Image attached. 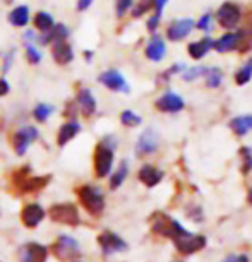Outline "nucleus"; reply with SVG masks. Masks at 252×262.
<instances>
[{
    "label": "nucleus",
    "instance_id": "20",
    "mask_svg": "<svg viewBox=\"0 0 252 262\" xmlns=\"http://www.w3.org/2000/svg\"><path fill=\"white\" fill-rule=\"evenodd\" d=\"M213 39L209 36L202 38V39H197V41H192L187 45V52H189L191 58H194V60H201L202 57H206L209 50H213Z\"/></svg>",
    "mask_w": 252,
    "mask_h": 262
},
{
    "label": "nucleus",
    "instance_id": "9",
    "mask_svg": "<svg viewBox=\"0 0 252 262\" xmlns=\"http://www.w3.org/2000/svg\"><path fill=\"white\" fill-rule=\"evenodd\" d=\"M194 28H196L194 19H191V17L175 19V21H172L170 24H168L166 38L170 39V41H182L184 38L189 36Z\"/></svg>",
    "mask_w": 252,
    "mask_h": 262
},
{
    "label": "nucleus",
    "instance_id": "34",
    "mask_svg": "<svg viewBox=\"0 0 252 262\" xmlns=\"http://www.w3.org/2000/svg\"><path fill=\"white\" fill-rule=\"evenodd\" d=\"M151 9H155V2L153 0H141L137 6H132V17H142L146 12H150Z\"/></svg>",
    "mask_w": 252,
    "mask_h": 262
},
{
    "label": "nucleus",
    "instance_id": "15",
    "mask_svg": "<svg viewBox=\"0 0 252 262\" xmlns=\"http://www.w3.org/2000/svg\"><path fill=\"white\" fill-rule=\"evenodd\" d=\"M98 242H100L101 250L105 252L107 255L127 250V244H125V242H123L118 235L112 233V231H105V233H101L100 236H98Z\"/></svg>",
    "mask_w": 252,
    "mask_h": 262
},
{
    "label": "nucleus",
    "instance_id": "30",
    "mask_svg": "<svg viewBox=\"0 0 252 262\" xmlns=\"http://www.w3.org/2000/svg\"><path fill=\"white\" fill-rule=\"evenodd\" d=\"M252 79V58H249L244 66H242L239 71L235 74V82L239 84V86H244Z\"/></svg>",
    "mask_w": 252,
    "mask_h": 262
},
{
    "label": "nucleus",
    "instance_id": "18",
    "mask_svg": "<svg viewBox=\"0 0 252 262\" xmlns=\"http://www.w3.org/2000/svg\"><path fill=\"white\" fill-rule=\"evenodd\" d=\"M52 58L58 66H67L74 60V48L67 41L52 43Z\"/></svg>",
    "mask_w": 252,
    "mask_h": 262
},
{
    "label": "nucleus",
    "instance_id": "5",
    "mask_svg": "<svg viewBox=\"0 0 252 262\" xmlns=\"http://www.w3.org/2000/svg\"><path fill=\"white\" fill-rule=\"evenodd\" d=\"M39 137V132L36 127L33 125H24V127H19L16 130V134L12 137V144H14V149L19 156H23L24 152L28 151V147L33 144Z\"/></svg>",
    "mask_w": 252,
    "mask_h": 262
},
{
    "label": "nucleus",
    "instance_id": "25",
    "mask_svg": "<svg viewBox=\"0 0 252 262\" xmlns=\"http://www.w3.org/2000/svg\"><path fill=\"white\" fill-rule=\"evenodd\" d=\"M204 81H206V88L209 90H216V88L221 86L223 82V71L220 67H206L204 72Z\"/></svg>",
    "mask_w": 252,
    "mask_h": 262
},
{
    "label": "nucleus",
    "instance_id": "3",
    "mask_svg": "<svg viewBox=\"0 0 252 262\" xmlns=\"http://www.w3.org/2000/svg\"><path fill=\"white\" fill-rule=\"evenodd\" d=\"M153 230L156 231L158 235L166 236V238H177L180 233H184L185 228L182 226L177 220H172L166 214H161V212H156L153 216Z\"/></svg>",
    "mask_w": 252,
    "mask_h": 262
},
{
    "label": "nucleus",
    "instance_id": "4",
    "mask_svg": "<svg viewBox=\"0 0 252 262\" xmlns=\"http://www.w3.org/2000/svg\"><path fill=\"white\" fill-rule=\"evenodd\" d=\"M98 82L103 84L107 90H110L113 93H129V82L125 81V77L122 76L120 71L117 69H108V71H103L100 76H98Z\"/></svg>",
    "mask_w": 252,
    "mask_h": 262
},
{
    "label": "nucleus",
    "instance_id": "2",
    "mask_svg": "<svg viewBox=\"0 0 252 262\" xmlns=\"http://www.w3.org/2000/svg\"><path fill=\"white\" fill-rule=\"evenodd\" d=\"M113 149L112 146H108L107 142H100L95 149V173L98 179H105L110 175L112 166H113Z\"/></svg>",
    "mask_w": 252,
    "mask_h": 262
},
{
    "label": "nucleus",
    "instance_id": "6",
    "mask_svg": "<svg viewBox=\"0 0 252 262\" xmlns=\"http://www.w3.org/2000/svg\"><path fill=\"white\" fill-rule=\"evenodd\" d=\"M174 244L179 252H182V254H185V255H191L197 250L204 249L206 238L201 235H192L191 231L185 230L184 233H180L177 238H174Z\"/></svg>",
    "mask_w": 252,
    "mask_h": 262
},
{
    "label": "nucleus",
    "instance_id": "42",
    "mask_svg": "<svg viewBox=\"0 0 252 262\" xmlns=\"http://www.w3.org/2000/svg\"><path fill=\"white\" fill-rule=\"evenodd\" d=\"M95 2V0H77V11H86V9L91 7V4Z\"/></svg>",
    "mask_w": 252,
    "mask_h": 262
},
{
    "label": "nucleus",
    "instance_id": "19",
    "mask_svg": "<svg viewBox=\"0 0 252 262\" xmlns=\"http://www.w3.org/2000/svg\"><path fill=\"white\" fill-rule=\"evenodd\" d=\"M43 217H45V209H43L39 204H34L33 202V204L24 206L21 220L28 228H36V226L41 223Z\"/></svg>",
    "mask_w": 252,
    "mask_h": 262
},
{
    "label": "nucleus",
    "instance_id": "8",
    "mask_svg": "<svg viewBox=\"0 0 252 262\" xmlns=\"http://www.w3.org/2000/svg\"><path fill=\"white\" fill-rule=\"evenodd\" d=\"M216 19H218L220 26L225 29H234L242 19V11L240 7L234 2H225L223 6L216 12Z\"/></svg>",
    "mask_w": 252,
    "mask_h": 262
},
{
    "label": "nucleus",
    "instance_id": "44",
    "mask_svg": "<svg viewBox=\"0 0 252 262\" xmlns=\"http://www.w3.org/2000/svg\"><path fill=\"white\" fill-rule=\"evenodd\" d=\"M249 202H250V204H252V189L249 190Z\"/></svg>",
    "mask_w": 252,
    "mask_h": 262
},
{
    "label": "nucleus",
    "instance_id": "36",
    "mask_svg": "<svg viewBox=\"0 0 252 262\" xmlns=\"http://www.w3.org/2000/svg\"><path fill=\"white\" fill-rule=\"evenodd\" d=\"M240 156H242V173L247 175V173L252 171V149L250 147H242Z\"/></svg>",
    "mask_w": 252,
    "mask_h": 262
},
{
    "label": "nucleus",
    "instance_id": "12",
    "mask_svg": "<svg viewBox=\"0 0 252 262\" xmlns=\"http://www.w3.org/2000/svg\"><path fill=\"white\" fill-rule=\"evenodd\" d=\"M48 255V249L45 245H39V244H26L21 247L19 250V259L21 262H45Z\"/></svg>",
    "mask_w": 252,
    "mask_h": 262
},
{
    "label": "nucleus",
    "instance_id": "11",
    "mask_svg": "<svg viewBox=\"0 0 252 262\" xmlns=\"http://www.w3.org/2000/svg\"><path fill=\"white\" fill-rule=\"evenodd\" d=\"M156 108L163 113H179L185 108V101L180 95L174 91H166L165 95L156 100Z\"/></svg>",
    "mask_w": 252,
    "mask_h": 262
},
{
    "label": "nucleus",
    "instance_id": "43",
    "mask_svg": "<svg viewBox=\"0 0 252 262\" xmlns=\"http://www.w3.org/2000/svg\"><path fill=\"white\" fill-rule=\"evenodd\" d=\"M84 55H86L88 62H91V58H93V53H91V52H86V53H84Z\"/></svg>",
    "mask_w": 252,
    "mask_h": 262
},
{
    "label": "nucleus",
    "instance_id": "35",
    "mask_svg": "<svg viewBox=\"0 0 252 262\" xmlns=\"http://www.w3.org/2000/svg\"><path fill=\"white\" fill-rule=\"evenodd\" d=\"M185 69H187V63L177 62V63H174L172 67H168L165 72H161V76L158 77V81H160V82H166L172 76H175V74H182V72L185 71Z\"/></svg>",
    "mask_w": 252,
    "mask_h": 262
},
{
    "label": "nucleus",
    "instance_id": "17",
    "mask_svg": "<svg viewBox=\"0 0 252 262\" xmlns=\"http://www.w3.org/2000/svg\"><path fill=\"white\" fill-rule=\"evenodd\" d=\"M76 105L79 106V110L84 117H91L96 112V98L93 96L91 90L88 88H81L76 95Z\"/></svg>",
    "mask_w": 252,
    "mask_h": 262
},
{
    "label": "nucleus",
    "instance_id": "33",
    "mask_svg": "<svg viewBox=\"0 0 252 262\" xmlns=\"http://www.w3.org/2000/svg\"><path fill=\"white\" fill-rule=\"evenodd\" d=\"M24 50H26V58L29 63H33V66H38L39 62H41V52H39V48L34 45V43H24Z\"/></svg>",
    "mask_w": 252,
    "mask_h": 262
},
{
    "label": "nucleus",
    "instance_id": "26",
    "mask_svg": "<svg viewBox=\"0 0 252 262\" xmlns=\"http://www.w3.org/2000/svg\"><path fill=\"white\" fill-rule=\"evenodd\" d=\"M33 23H34V28H36L39 33H48L53 28V24H55L52 14H48L45 11L36 12V16H34Z\"/></svg>",
    "mask_w": 252,
    "mask_h": 262
},
{
    "label": "nucleus",
    "instance_id": "41",
    "mask_svg": "<svg viewBox=\"0 0 252 262\" xmlns=\"http://www.w3.org/2000/svg\"><path fill=\"white\" fill-rule=\"evenodd\" d=\"M223 262H249V257L247 255H228V257H225Z\"/></svg>",
    "mask_w": 252,
    "mask_h": 262
},
{
    "label": "nucleus",
    "instance_id": "23",
    "mask_svg": "<svg viewBox=\"0 0 252 262\" xmlns=\"http://www.w3.org/2000/svg\"><path fill=\"white\" fill-rule=\"evenodd\" d=\"M9 24L14 28H24L29 23V7L28 6H17L9 12Z\"/></svg>",
    "mask_w": 252,
    "mask_h": 262
},
{
    "label": "nucleus",
    "instance_id": "29",
    "mask_svg": "<svg viewBox=\"0 0 252 262\" xmlns=\"http://www.w3.org/2000/svg\"><path fill=\"white\" fill-rule=\"evenodd\" d=\"M53 112H55V106L53 105H48V103H38V105L33 108V117L36 122L43 123L50 118V115Z\"/></svg>",
    "mask_w": 252,
    "mask_h": 262
},
{
    "label": "nucleus",
    "instance_id": "39",
    "mask_svg": "<svg viewBox=\"0 0 252 262\" xmlns=\"http://www.w3.org/2000/svg\"><path fill=\"white\" fill-rule=\"evenodd\" d=\"M14 50L11 52H7L6 55H4V63H2V74H7L9 71H11V67H12V62H14Z\"/></svg>",
    "mask_w": 252,
    "mask_h": 262
},
{
    "label": "nucleus",
    "instance_id": "7",
    "mask_svg": "<svg viewBox=\"0 0 252 262\" xmlns=\"http://www.w3.org/2000/svg\"><path fill=\"white\" fill-rule=\"evenodd\" d=\"M50 216L57 223L71 225V226H76L79 223V220H81L77 212V207L71 204V202H62V204L53 206L50 209Z\"/></svg>",
    "mask_w": 252,
    "mask_h": 262
},
{
    "label": "nucleus",
    "instance_id": "14",
    "mask_svg": "<svg viewBox=\"0 0 252 262\" xmlns=\"http://www.w3.org/2000/svg\"><path fill=\"white\" fill-rule=\"evenodd\" d=\"M79 250L81 249H79L77 240H74L72 236H67V235H62L55 244V254L60 257L62 260H69V259L77 257Z\"/></svg>",
    "mask_w": 252,
    "mask_h": 262
},
{
    "label": "nucleus",
    "instance_id": "10",
    "mask_svg": "<svg viewBox=\"0 0 252 262\" xmlns=\"http://www.w3.org/2000/svg\"><path fill=\"white\" fill-rule=\"evenodd\" d=\"M158 146H160V136H158V132L155 128H146L136 142V152L139 156L153 155L158 149Z\"/></svg>",
    "mask_w": 252,
    "mask_h": 262
},
{
    "label": "nucleus",
    "instance_id": "21",
    "mask_svg": "<svg viewBox=\"0 0 252 262\" xmlns=\"http://www.w3.org/2000/svg\"><path fill=\"white\" fill-rule=\"evenodd\" d=\"M81 130V125H79L77 120H69L66 123H62L60 128H58V136H57V144L58 146H66L67 142H71L74 137L79 134Z\"/></svg>",
    "mask_w": 252,
    "mask_h": 262
},
{
    "label": "nucleus",
    "instance_id": "37",
    "mask_svg": "<svg viewBox=\"0 0 252 262\" xmlns=\"http://www.w3.org/2000/svg\"><path fill=\"white\" fill-rule=\"evenodd\" d=\"M134 6V0H115V14L117 17H123Z\"/></svg>",
    "mask_w": 252,
    "mask_h": 262
},
{
    "label": "nucleus",
    "instance_id": "40",
    "mask_svg": "<svg viewBox=\"0 0 252 262\" xmlns=\"http://www.w3.org/2000/svg\"><path fill=\"white\" fill-rule=\"evenodd\" d=\"M160 21H161V17H158V16H155V14H153V16L148 19V29H150L151 33H155L156 29H158V24H160Z\"/></svg>",
    "mask_w": 252,
    "mask_h": 262
},
{
    "label": "nucleus",
    "instance_id": "28",
    "mask_svg": "<svg viewBox=\"0 0 252 262\" xmlns=\"http://www.w3.org/2000/svg\"><path fill=\"white\" fill-rule=\"evenodd\" d=\"M69 34H71V29H69L66 24H62V23L53 24V28L48 31V36H50V45H52V43H57V41H67Z\"/></svg>",
    "mask_w": 252,
    "mask_h": 262
},
{
    "label": "nucleus",
    "instance_id": "1",
    "mask_svg": "<svg viewBox=\"0 0 252 262\" xmlns=\"http://www.w3.org/2000/svg\"><path fill=\"white\" fill-rule=\"evenodd\" d=\"M77 195L81 204L84 206V209L90 212V214L98 216L105 209V195H103L101 189H98V187L82 185L77 189Z\"/></svg>",
    "mask_w": 252,
    "mask_h": 262
},
{
    "label": "nucleus",
    "instance_id": "22",
    "mask_svg": "<svg viewBox=\"0 0 252 262\" xmlns=\"http://www.w3.org/2000/svg\"><path fill=\"white\" fill-rule=\"evenodd\" d=\"M161 179H163V171L158 170L156 166H153V165L141 166V170H139V180L146 187H156L161 182Z\"/></svg>",
    "mask_w": 252,
    "mask_h": 262
},
{
    "label": "nucleus",
    "instance_id": "24",
    "mask_svg": "<svg viewBox=\"0 0 252 262\" xmlns=\"http://www.w3.org/2000/svg\"><path fill=\"white\" fill-rule=\"evenodd\" d=\"M228 125L237 136H247L252 130V115H240L232 118Z\"/></svg>",
    "mask_w": 252,
    "mask_h": 262
},
{
    "label": "nucleus",
    "instance_id": "27",
    "mask_svg": "<svg viewBox=\"0 0 252 262\" xmlns=\"http://www.w3.org/2000/svg\"><path fill=\"white\" fill-rule=\"evenodd\" d=\"M127 175H129V163L122 161L120 165H118L117 170H115V173H113V175L110 177V189L112 190L118 189V187H120L123 182H125Z\"/></svg>",
    "mask_w": 252,
    "mask_h": 262
},
{
    "label": "nucleus",
    "instance_id": "38",
    "mask_svg": "<svg viewBox=\"0 0 252 262\" xmlns=\"http://www.w3.org/2000/svg\"><path fill=\"white\" fill-rule=\"evenodd\" d=\"M211 24H213V16H211V14H204V16H201L199 21L196 23V26L199 28L201 31L209 33L211 31Z\"/></svg>",
    "mask_w": 252,
    "mask_h": 262
},
{
    "label": "nucleus",
    "instance_id": "16",
    "mask_svg": "<svg viewBox=\"0 0 252 262\" xmlns=\"http://www.w3.org/2000/svg\"><path fill=\"white\" fill-rule=\"evenodd\" d=\"M146 57L150 58L151 62H160L165 58L166 55V45H165V39H163L160 34L153 33V36L150 38V41H148L146 45Z\"/></svg>",
    "mask_w": 252,
    "mask_h": 262
},
{
    "label": "nucleus",
    "instance_id": "13",
    "mask_svg": "<svg viewBox=\"0 0 252 262\" xmlns=\"http://www.w3.org/2000/svg\"><path fill=\"white\" fill-rule=\"evenodd\" d=\"M244 39V31H235V33H225L223 36H220L213 43V48L218 53H228L239 48L240 41Z\"/></svg>",
    "mask_w": 252,
    "mask_h": 262
},
{
    "label": "nucleus",
    "instance_id": "31",
    "mask_svg": "<svg viewBox=\"0 0 252 262\" xmlns=\"http://www.w3.org/2000/svg\"><path fill=\"white\" fill-rule=\"evenodd\" d=\"M204 72H206V67L204 66H196V67H187L184 72H182V81H185V82H192V81H196V79H199L204 76Z\"/></svg>",
    "mask_w": 252,
    "mask_h": 262
},
{
    "label": "nucleus",
    "instance_id": "32",
    "mask_svg": "<svg viewBox=\"0 0 252 262\" xmlns=\"http://www.w3.org/2000/svg\"><path fill=\"white\" fill-rule=\"evenodd\" d=\"M120 122H122V125H125V127H137V125H141V123H142V118L137 115L136 112L123 110L120 113Z\"/></svg>",
    "mask_w": 252,
    "mask_h": 262
}]
</instances>
